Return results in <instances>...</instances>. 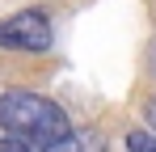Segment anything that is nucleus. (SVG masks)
<instances>
[{
    "label": "nucleus",
    "instance_id": "nucleus-6",
    "mask_svg": "<svg viewBox=\"0 0 156 152\" xmlns=\"http://www.w3.org/2000/svg\"><path fill=\"white\" fill-rule=\"evenodd\" d=\"M144 114H148V127H156V97L148 101V110H144Z\"/></svg>",
    "mask_w": 156,
    "mask_h": 152
},
{
    "label": "nucleus",
    "instance_id": "nucleus-5",
    "mask_svg": "<svg viewBox=\"0 0 156 152\" xmlns=\"http://www.w3.org/2000/svg\"><path fill=\"white\" fill-rule=\"evenodd\" d=\"M0 152H42V148L30 144V139H17V135H4L0 139Z\"/></svg>",
    "mask_w": 156,
    "mask_h": 152
},
{
    "label": "nucleus",
    "instance_id": "nucleus-2",
    "mask_svg": "<svg viewBox=\"0 0 156 152\" xmlns=\"http://www.w3.org/2000/svg\"><path fill=\"white\" fill-rule=\"evenodd\" d=\"M51 38H55V30H51V17L42 9H21V13L0 21V47L4 51L42 55V51H51Z\"/></svg>",
    "mask_w": 156,
    "mask_h": 152
},
{
    "label": "nucleus",
    "instance_id": "nucleus-3",
    "mask_svg": "<svg viewBox=\"0 0 156 152\" xmlns=\"http://www.w3.org/2000/svg\"><path fill=\"white\" fill-rule=\"evenodd\" d=\"M42 152H105V135L93 131V127H84V131H68V135L51 139Z\"/></svg>",
    "mask_w": 156,
    "mask_h": 152
},
{
    "label": "nucleus",
    "instance_id": "nucleus-4",
    "mask_svg": "<svg viewBox=\"0 0 156 152\" xmlns=\"http://www.w3.org/2000/svg\"><path fill=\"white\" fill-rule=\"evenodd\" d=\"M127 152H156V127H139L127 135Z\"/></svg>",
    "mask_w": 156,
    "mask_h": 152
},
{
    "label": "nucleus",
    "instance_id": "nucleus-1",
    "mask_svg": "<svg viewBox=\"0 0 156 152\" xmlns=\"http://www.w3.org/2000/svg\"><path fill=\"white\" fill-rule=\"evenodd\" d=\"M0 127H4V135L30 139L38 148H47L51 139L72 131V123H68L59 101L42 97V93H30V89H9L0 97Z\"/></svg>",
    "mask_w": 156,
    "mask_h": 152
}]
</instances>
